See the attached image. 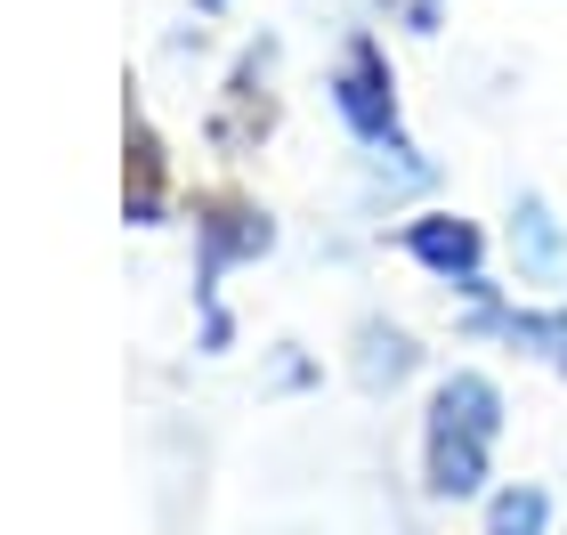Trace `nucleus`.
Listing matches in <instances>:
<instances>
[{
	"label": "nucleus",
	"instance_id": "1",
	"mask_svg": "<svg viewBox=\"0 0 567 535\" xmlns=\"http://www.w3.org/2000/svg\"><path fill=\"white\" fill-rule=\"evenodd\" d=\"M503 430V398L495 381L478 373H454L430 405V487L437 495H478L486 479V439Z\"/></svg>",
	"mask_w": 567,
	"mask_h": 535
},
{
	"label": "nucleus",
	"instance_id": "2",
	"mask_svg": "<svg viewBox=\"0 0 567 535\" xmlns=\"http://www.w3.org/2000/svg\"><path fill=\"white\" fill-rule=\"evenodd\" d=\"M341 114H349V131H357V138H390V131H398L390 65H381V49H373V41H357V49H349V65H341Z\"/></svg>",
	"mask_w": 567,
	"mask_h": 535
},
{
	"label": "nucleus",
	"instance_id": "3",
	"mask_svg": "<svg viewBox=\"0 0 567 535\" xmlns=\"http://www.w3.org/2000/svg\"><path fill=\"white\" fill-rule=\"evenodd\" d=\"M405 244H414V260L437 268V276H462V285L478 276V227L471 219H422Z\"/></svg>",
	"mask_w": 567,
	"mask_h": 535
},
{
	"label": "nucleus",
	"instance_id": "4",
	"mask_svg": "<svg viewBox=\"0 0 567 535\" xmlns=\"http://www.w3.org/2000/svg\"><path fill=\"white\" fill-rule=\"evenodd\" d=\"M519 260H527L535 276H559V268H567V236L551 227L544 203H519Z\"/></svg>",
	"mask_w": 567,
	"mask_h": 535
},
{
	"label": "nucleus",
	"instance_id": "5",
	"mask_svg": "<svg viewBox=\"0 0 567 535\" xmlns=\"http://www.w3.org/2000/svg\"><path fill=\"white\" fill-rule=\"evenodd\" d=\"M154 203H163V155L146 122H131V219H154Z\"/></svg>",
	"mask_w": 567,
	"mask_h": 535
},
{
	"label": "nucleus",
	"instance_id": "6",
	"mask_svg": "<svg viewBox=\"0 0 567 535\" xmlns=\"http://www.w3.org/2000/svg\"><path fill=\"white\" fill-rule=\"evenodd\" d=\"M405 366H414V349H405V333H381V325H365V357H357V373L373 381H405Z\"/></svg>",
	"mask_w": 567,
	"mask_h": 535
},
{
	"label": "nucleus",
	"instance_id": "7",
	"mask_svg": "<svg viewBox=\"0 0 567 535\" xmlns=\"http://www.w3.org/2000/svg\"><path fill=\"white\" fill-rule=\"evenodd\" d=\"M495 535H544V495L535 487H511V495H495V519H486Z\"/></svg>",
	"mask_w": 567,
	"mask_h": 535
},
{
	"label": "nucleus",
	"instance_id": "8",
	"mask_svg": "<svg viewBox=\"0 0 567 535\" xmlns=\"http://www.w3.org/2000/svg\"><path fill=\"white\" fill-rule=\"evenodd\" d=\"M203 9H219V0H203Z\"/></svg>",
	"mask_w": 567,
	"mask_h": 535
}]
</instances>
